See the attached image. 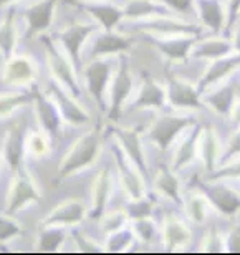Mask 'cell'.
Here are the masks:
<instances>
[{"instance_id":"1","label":"cell","mask_w":240,"mask_h":255,"mask_svg":"<svg viewBox=\"0 0 240 255\" xmlns=\"http://www.w3.org/2000/svg\"><path fill=\"white\" fill-rule=\"evenodd\" d=\"M100 151H101L100 129H91L88 132H85L83 136L78 137L71 144L68 152L63 156V159L60 162L58 177L60 179H65V177L91 166L98 159Z\"/></svg>"},{"instance_id":"2","label":"cell","mask_w":240,"mask_h":255,"mask_svg":"<svg viewBox=\"0 0 240 255\" xmlns=\"http://www.w3.org/2000/svg\"><path fill=\"white\" fill-rule=\"evenodd\" d=\"M196 123L197 121L192 115L181 113V110H176L172 113H162L151 123L147 129V139L159 147L161 152H166L174 144L177 137L184 134L187 128Z\"/></svg>"},{"instance_id":"3","label":"cell","mask_w":240,"mask_h":255,"mask_svg":"<svg viewBox=\"0 0 240 255\" xmlns=\"http://www.w3.org/2000/svg\"><path fill=\"white\" fill-rule=\"evenodd\" d=\"M127 27L134 32L149 35V37H172V35H201L204 28L201 25L181 18L179 15H157L137 22H127Z\"/></svg>"},{"instance_id":"4","label":"cell","mask_w":240,"mask_h":255,"mask_svg":"<svg viewBox=\"0 0 240 255\" xmlns=\"http://www.w3.org/2000/svg\"><path fill=\"white\" fill-rule=\"evenodd\" d=\"M42 42L45 48V58H47V66L52 73L53 80L70 91L73 96L81 95V88L78 83V76H76V68L68 58V55L63 52V48H58L57 43L53 42V38L42 35Z\"/></svg>"},{"instance_id":"5","label":"cell","mask_w":240,"mask_h":255,"mask_svg":"<svg viewBox=\"0 0 240 255\" xmlns=\"http://www.w3.org/2000/svg\"><path fill=\"white\" fill-rule=\"evenodd\" d=\"M194 187H197L212 207L227 217H234L240 212V194L227 186L224 181L217 179H194Z\"/></svg>"},{"instance_id":"6","label":"cell","mask_w":240,"mask_h":255,"mask_svg":"<svg viewBox=\"0 0 240 255\" xmlns=\"http://www.w3.org/2000/svg\"><path fill=\"white\" fill-rule=\"evenodd\" d=\"M132 75L129 70V62L127 58L122 55L118 63V70L113 76L111 81V90H110V105L106 110L110 121H118L122 115V108H124L127 98H129L131 91H132Z\"/></svg>"},{"instance_id":"7","label":"cell","mask_w":240,"mask_h":255,"mask_svg":"<svg viewBox=\"0 0 240 255\" xmlns=\"http://www.w3.org/2000/svg\"><path fill=\"white\" fill-rule=\"evenodd\" d=\"M111 70H113V62L108 57L90 60L83 68L86 90H88L91 98L95 100V103L100 106L101 111L108 110L105 101V95L111 80Z\"/></svg>"},{"instance_id":"8","label":"cell","mask_w":240,"mask_h":255,"mask_svg":"<svg viewBox=\"0 0 240 255\" xmlns=\"http://www.w3.org/2000/svg\"><path fill=\"white\" fill-rule=\"evenodd\" d=\"M164 85L167 105H171L174 110H196L204 105L202 93L199 91L197 85L191 83L182 76L167 75Z\"/></svg>"},{"instance_id":"9","label":"cell","mask_w":240,"mask_h":255,"mask_svg":"<svg viewBox=\"0 0 240 255\" xmlns=\"http://www.w3.org/2000/svg\"><path fill=\"white\" fill-rule=\"evenodd\" d=\"M96 32V27L91 23H80L75 22L60 30L57 33V42L60 47L63 48V52L68 55L71 63L75 65L76 71L81 70V50H83L85 43L88 42V38Z\"/></svg>"},{"instance_id":"10","label":"cell","mask_w":240,"mask_h":255,"mask_svg":"<svg viewBox=\"0 0 240 255\" xmlns=\"http://www.w3.org/2000/svg\"><path fill=\"white\" fill-rule=\"evenodd\" d=\"M201 35H172V37H149L147 40L162 57L172 63H186L191 60V52Z\"/></svg>"},{"instance_id":"11","label":"cell","mask_w":240,"mask_h":255,"mask_svg":"<svg viewBox=\"0 0 240 255\" xmlns=\"http://www.w3.org/2000/svg\"><path fill=\"white\" fill-rule=\"evenodd\" d=\"M47 95L55 101L57 108L60 111L61 118H63L66 123L73 125V126H80V125H86L90 121V115L86 113V110L83 106H80V103L76 101L68 90L63 88L58 81H52L48 85Z\"/></svg>"},{"instance_id":"12","label":"cell","mask_w":240,"mask_h":255,"mask_svg":"<svg viewBox=\"0 0 240 255\" xmlns=\"http://www.w3.org/2000/svg\"><path fill=\"white\" fill-rule=\"evenodd\" d=\"M113 156L116 162V169H118V176L121 181L122 189L126 191L129 199H139L144 194V176L141 171L129 161V157L124 154L120 144L113 146Z\"/></svg>"},{"instance_id":"13","label":"cell","mask_w":240,"mask_h":255,"mask_svg":"<svg viewBox=\"0 0 240 255\" xmlns=\"http://www.w3.org/2000/svg\"><path fill=\"white\" fill-rule=\"evenodd\" d=\"M239 98L236 80L229 78L224 83H219L202 93V103L212 110V113L229 118L234 110V105Z\"/></svg>"},{"instance_id":"14","label":"cell","mask_w":240,"mask_h":255,"mask_svg":"<svg viewBox=\"0 0 240 255\" xmlns=\"http://www.w3.org/2000/svg\"><path fill=\"white\" fill-rule=\"evenodd\" d=\"M111 132H113V136L116 137V141H118L120 147L124 151V154L129 157V161L141 171L142 176L147 177L149 169H147L144 146H142V137H141L139 129H136V128L115 126L113 129H111Z\"/></svg>"},{"instance_id":"15","label":"cell","mask_w":240,"mask_h":255,"mask_svg":"<svg viewBox=\"0 0 240 255\" xmlns=\"http://www.w3.org/2000/svg\"><path fill=\"white\" fill-rule=\"evenodd\" d=\"M201 131H202V125H199V123L192 125L191 128H187V129L184 131V136L174 147V152H172V157H171V164H169L176 172L184 171L199 157Z\"/></svg>"},{"instance_id":"16","label":"cell","mask_w":240,"mask_h":255,"mask_svg":"<svg viewBox=\"0 0 240 255\" xmlns=\"http://www.w3.org/2000/svg\"><path fill=\"white\" fill-rule=\"evenodd\" d=\"M239 68H240V53L237 52L227 55V57L212 60L197 81L199 91L204 93V91H207L209 88H212V86L229 80Z\"/></svg>"},{"instance_id":"17","label":"cell","mask_w":240,"mask_h":255,"mask_svg":"<svg viewBox=\"0 0 240 255\" xmlns=\"http://www.w3.org/2000/svg\"><path fill=\"white\" fill-rule=\"evenodd\" d=\"M199 25L212 35L227 32V5L222 0H196Z\"/></svg>"},{"instance_id":"18","label":"cell","mask_w":240,"mask_h":255,"mask_svg":"<svg viewBox=\"0 0 240 255\" xmlns=\"http://www.w3.org/2000/svg\"><path fill=\"white\" fill-rule=\"evenodd\" d=\"M134 38L127 37L126 33H116L115 30L111 32H101L96 35V38L91 43L90 48V60L95 58H106L111 55H124L132 48Z\"/></svg>"},{"instance_id":"19","label":"cell","mask_w":240,"mask_h":255,"mask_svg":"<svg viewBox=\"0 0 240 255\" xmlns=\"http://www.w3.org/2000/svg\"><path fill=\"white\" fill-rule=\"evenodd\" d=\"M60 0H38L33 5L25 8L23 18L27 22V33L25 37L33 38L37 35H43L53 22V13Z\"/></svg>"},{"instance_id":"20","label":"cell","mask_w":240,"mask_h":255,"mask_svg":"<svg viewBox=\"0 0 240 255\" xmlns=\"http://www.w3.org/2000/svg\"><path fill=\"white\" fill-rule=\"evenodd\" d=\"M38 201H40V194L37 191V187H35L30 174L25 171V167H22V169L17 171V177H15L12 189L8 192L7 214L12 216V214L20 211L27 204L38 202Z\"/></svg>"},{"instance_id":"21","label":"cell","mask_w":240,"mask_h":255,"mask_svg":"<svg viewBox=\"0 0 240 255\" xmlns=\"http://www.w3.org/2000/svg\"><path fill=\"white\" fill-rule=\"evenodd\" d=\"M76 7L85 10L105 32H111L124 20V10L120 5L101 2V0H88V2H78Z\"/></svg>"},{"instance_id":"22","label":"cell","mask_w":240,"mask_h":255,"mask_svg":"<svg viewBox=\"0 0 240 255\" xmlns=\"http://www.w3.org/2000/svg\"><path fill=\"white\" fill-rule=\"evenodd\" d=\"M224 144L217 129L211 125H202L201 139H199V159L207 174H211L221 166Z\"/></svg>"},{"instance_id":"23","label":"cell","mask_w":240,"mask_h":255,"mask_svg":"<svg viewBox=\"0 0 240 255\" xmlns=\"http://www.w3.org/2000/svg\"><path fill=\"white\" fill-rule=\"evenodd\" d=\"M167 103L166 88L154 80V76L147 71H142L141 86L136 93V98L131 101L129 110H146V108H162Z\"/></svg>"},{"instance_id":"24","label":"cell","mask_w":240,"mask_h":255,"mask_svg":"<svg viewBox=\"0 0 240 255\" xmlns=\"http://www.w3.org/2000/svg\"><path fill=\"white\" fill-rule=\"evenodd\" d=\"M33 103L38 123L42 125L43 131L50 137H58L61 129V120L63 118H61L55 101L48 95H43L42 91H38L37 86H33Z\"/></svg>"},{"instance_id":"25","label":"cell","mask_w":240,"mask_h":255,"mask_svg":"<svg viewBox=\"0 0 240 255\" xmlns=\"http://www.w3.org/2000/svg\"><path fill=\"white\" fill-rule=\"evenodd\" d=\"M161 237L162 246H164L166 251L176 252L189 244V241H191V231H189L186 221L181 216L171 212L162 219Z\"/></svg>"},{"instance_id":"26","label":"cell","mask_w":240,"mask_h":255,"mask_svg":"<svg viewBox=\"0 0 240 255\" xmlns=\"http://www.w3.org/2000/svg\"><path fill=\"white\" fill-rule=\"evenodd\" d=\"M111 189H113V181H111L110 169H101L95 176L93 186H91V204L88 217L91 221H100L105 214L106 204L111 197Z\"/></svg>"},{"instance_id":"27","label":"cell","mask_w":240,"mask_h":255,"mask_svg":"<svg viewBox=\"0 0 240 255\" xmlns=\"http://www.w3.org/2000/svg\"><path fill=\"white\" fill-rule=\"evenodd\" d=\"M232 40L229 37H221V35H212V37H201L194 45L191 52V60H212L227 57L234 53Z\"/></svg>"},{"instance_id":"28","label":"cell","mask_w":240,"mask_h":255,"mask_svg":"<svg viewBox=\"0 0 240 255\" xmlns=\"http://www.w3.org/2000/svg\"><path fill=\"white\" fill-rule=\"evenodd\" d=\"M86 209L81 201L70 199V201L61 202L58 207H55L47 217L40 222L42 227H52V226H76L85 219Z\"/></svg>"},{"instance_id":"29","label":"cell","mask_w":240,"mask_h":255,"mask_svg":"<svg viewBox=\"0 0 240 255\" xmlns=\"http://www.w3.org/2000/svg\"><path fill=\"white\" fill-rule=\"evenodd\" d=\"M37 78V66L28 57H12L3 65L2 81L5 85H28Z\"/></svg>"},{"instance_id":"30","label":"cell","mask_w":240,"mask_h":255,"mask_svg":"<svg viewBox=\"0 0 240 255\" xmlns=\"http://www.w3.org/2000/svg\"><path fill=\"white\" fill-rule=\"evenodd\" d=\"M23 154H25V125L17 123L8 129L7 141H5L3 156L5 162L13 172L23 167Z\"/></svg>"},{"instance_id":"31","label":"cell","mask_w":240,"mask_h":255,"mask_svg":"<svg viewBox=\"0 0 240 255\" xmlns=\"http://www.w3.org/2000/svg\"><path fill=\"white\" fill-rule=\"evenodd\" d=\"M126 22H137L157 15H172L174 12L161 2V0H127L122 5Z\"/></svg>"},{"instance_id":"32","label":"cell","mask_w":240,"mask_h":255,"mask_svg":"<svg viewBox=\"0 0 240 255\" xmlns=\"http://www.w3.org/2000/svg\"><path fill=\"white\" fill-rule=\"evenodd\" d=\"M154 189L176 206H182L181 182L171 166H161L154 176Z\"/></svg>"},{"instance_id":"33","label":"cell","mask_w":240,"mask_h":255,"mask_svg":"<svg viewBox=\"0 0 240 255\" xmlns=\"http://www.w3.org/2000/svg\"><path fill=\"white\" fill-rule=\"evenodd\" d=\"M209 207H211V202L207 201V197L204 196L197 187H194V189L182 194L184 214H186V217L189 221L197 224V226H202V224L207 222Z\"/></svg>"},{"instance_id":"34","label":"cell","mask_w":240,"mask_h":255,"mask_svg":"<svg viewBox=\"0 0 240 255\" xmlns=\"http://www.w3.org/2000/svg\"><path fill=\"white\" fill-rule=\"evenodd\" d=\"M18 42V30L17 22H15V8L8 7L5 18L0 22V55L7 62L8 58H12L13 50L17 47Z\"/></svg>"},{"instance_id":"35","label":"cell","mask_w":240,"mask_h":255,"mask_svg":"<svg viewBox=\"0 0 240 255\" xmlns=\"http://www.w3.org/2000/svg\"><path fill=\"white\" fill-rule=\"evenodd\" d=\"M66 234L60 226L52 227H43V231L40 232L38 237V251L40 252H57L61 244L65 242Z\"/></svg>"},{"instance_id":"36","label":"cell","mask_w":240,"mask_h":255,"mask_svg":"<svg viewBox=\"0 0 240 255\" xmlns=\"http://www.w3.org/2000/svg\"><path fill=\"white\" fill-rule=\"evenodd\" d=\"M201 252H212V254H219V252H226V234L221 231V227L217 226L216 222H212L209 226L206 236H204L201 247H199Z\"/></svg>"},{"instance_id":"37","label":"cell","mask_w":240,"mask_h":255,"mask_svg":"<svg viewBox=\"0 0 240 255\" xmlns=\"http://www.w3.org/2000/svg\"><path fill=\"white\" fill-rule=\"evenodd\" d=\"M132 241H134V232H132V229L122 227L120 231L108 234V239H106L103 249H105V252H111V254L122 252L131 246Z\"/></svg>"},{"instance_id":"38","label":"cell","mask_w":240,"mask_h":255,"mask_svg":"<svg viewBox=\"0 0 240 255\" xmlns=\"http://www.w3.org/2000/svg\"><path fill=\"white\" fill-rule=\"evenodd\" d=\"M27 103H33V88L27 93H12V95H0V116L10 115L18 106Z\"/></svg>"},{"instance_id":"39","label":"cell","mask_w":240,"mask_h":255,"mask_svg":"<svg viewBox=\"0 0 240 255\" xmlns=\"http://www.w3.org/2000/svg\"><path fill=\"white\" fill-rule=\"evenodd\" d=\"M126 212L131 221H136V219H142V217H151L152 212H154V201L146 196H142L139 199H131L129 206L126 207Z\"/></svg>"},{"instance_id":"40","label":"cell","mask_w":240,"mask_h":255,"mask_svg":"<svg viewBox=\"0 0 240 255\" xmlns=\"http://www.w3.org/2000/svg\"><path fill=\"white\" fill-rule=\"evenodd\" d=\"M132 232H134V236L139 237L142 242L149 244L154 241L157 236V224L154 219H152V216L136 219V221H132Z\"/></svg>"},{"instance_id":"41","label":"cell","mask_w":240,"mask_h":255,"mask_svg":"<svg viewBox=\"0 0 240 255\" xmlns=\"http://www.w3.org/2000/svg\"><path fill=\"white\" fill-rule=\"evenodd\" d=\"M209 179H217V181H227V179H240V156L222 162L216 171L209 174Z\"/></svg>"},{"instance_id":"42","label":"cell","mask_w":240,"mask_h":255,"mask_svg":"<svg viewBox=\"0 0 240 255\" xmlns=\"http://www.w3.org/2000/svg\"><path fill=\"white\" fill-rule=\"evenodd\" d=\"M127 212H122V211H115L108 214V216H105L100 219L101 221V229L106 232V234H111V232H116L120 231V229H122L126 226L127 222Z\"/></svg>"},{"instance_id":"43","label":"cell","mask_w":240,"mask_h":255,"mask_svg":"<svg viewBox=\"0 0 240 255\" xmlns=\"http://www.w3.org/2000/svg\"><path fill=\"white\" fill-rule=\"evenodd\" d=\"M239 156H240V126H237L236 131L227 137L226 144H224V149H222L221 164L229 159H234V157H239Z\"/></svg>"},{"instance_id":"44","label":"cell","mask_w":240,"mask_h":255,"mask_svg":"<svg viewBox=\"0 0 240 255\" xmlns=\"http://www.w3.org/2000/svg\"><path fill=\"white\" fill-rule=\"evenodd\" d=\"M23 231L17 222L8 217H0V242H8L12 239L22 236Z\"/></svg>"},{"instance_id":"45","label":"cell","mask_w":240,"mask_h":255,"mask_svg":"<svg viewBox=\"0 0 240 255\" xmlns=\"http://www.w3.org/2000/svg\"><path fill=\"white\" fill-rule=\"evenodd\" d=\"M71 237H73V241L76 244V247H78L80 252L83 254H96V252H105V249H101L100 246H96L93 241H90L88 237L85 236V234H81L78 231H73L71 232Z\"/></svg>"},{"instance_id":"46","label":"cell","mask_w":240,"mask_h":255,"mask_svg":"<svg viewBox=\"0 0 240 255\" xmlns=\"http://www.w3.org/2000/svg\"><path fill=\"white\" fill-rule=\"evenodd\" d=\"M167 5L176 15H191L196 13V0H161Z\"/></svg>"},{"instance_id":"47","label":"cell","mask_w":240,"mask_h":255,"mask_svg":"<svg viewBox=\"0 0 240 255\" xmlns=\"http://www.w3.org/2000/svg\"><path fill=\"white\" fill-rule=\"evenodd\" d=\"M226 252L240 254V226H234L226 234Z\"/></svg>"},{"instance_id":"48","label":"cell","mask_w":240,"mask_h":255,"mask_svg":"<svg viewBox=\"0 0 240 255\" xmlns=\"http://www.w3.org/2000/svg\"><path fill=\"white\" fill-rule=\"evenodd\" d=\"M30 147H32L33 154H37V156H47L50 151L48 139L43 134H38V132L33 134L32 139H30Z\"/></svg>"},{"instance_id":"49","label":"cell","mask_w":240,"mask_h":255,"mask_svg":"<svg viewBox=\"0 0 240 255\" xmlns=\"http://www.w3.org/2000/svg\"><path fill=\"white\" fill-rule=\"evenodd\" d=\"M227 32H231V28L239 22L240 15V0H227Z\"/></svg>"},{"instance_id":"50","label":"cell","mask_w":240,"mask_h":255,"mask_svg":"<svg viewBox=\"0 0 240 255\" xmlns=\"http://www.w3.org/2000/svg\"><path fill=\"white\" fill-rule=\"evenodd\" d=\"M229 38L232 40L234 50H236L237 53H240V20L231 28V32H229Z\"/></svg>"},{"instance_id":"51","label":"cell","mask_w":240,"mask_h":255,"mask_svg":"<svg viewBox=\"0 0 240 255\" xmlns=\"http://www.w3.org/2000/svg\"><path fill=\"white\" fill-rule=\"evenodd\" d=\"M229 118H231L234 123H236V126H240V96L237 98L236 105H234V110H232V113H231Z\"/></svg>"},{"instance_id":"52","label":"cell","mask_w":240,"mask_h":255,"mask_svg":"<svg viewBox=\"0 0 240 255\" xmlns=\"http://www.w3.org/2000/svg\"><path fill=\"white\" fill-rule=\"evenodd\" d=\"M18 0H0V8L2 7H12L13 3H17Z\"/></svg>"},{"instance_id":"53","label":"cell","mask_w":240,"mask_h":255,"mask_svg":"<svg viewBox=\"0 0 240 255\" xmlns=\"http://www.w3.org/2000/svg\"><path fill=\"white\" fill-rule=\"evenodd\" d=\"M66 3H70V5H76L78 2H88V0H65Z\"/></svg>"},{"instance_id":"54","label":"cell","mask_w":240,"mask_h":255,"mask_svg":"<svg viewBox=\"0 0 240 255\" xmlns=\"http://www.w3.org/2000/svg\"><path fill=\"white\" fill-rule=\"evenodd\" d=\"M239 20H240V15H239Z\"/></svg>"}]
</instances>
